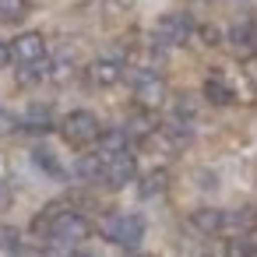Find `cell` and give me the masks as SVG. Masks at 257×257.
Wrapping results in <instances>:
<instances>
[{"label":"cell","instance_id":"14","mask_svg":"<svg viewBox=\"0 0 257 257\" xmlns=\"http://www.w3.org/2000/svg\"><path fill=\"white\" fill-rule=\"evenodd\" d=\"M204 95H208V102H215V106L232 102V92H229V85H225L222 78H208V81H204Z\"/></svg>","mask_w":257,"mask_h":257},{"label":"cell","instance_id":"3","mask_svg":"<svg viewBox=\"0 0 257 257\" xmlns=\"http://www.w3.org/2000/svg\"><path fill=\"white\" fill-rule=\"evenodd\" d=\"M64 138L71 141V145H92V141H99V120H95V113H88V109H74V113H67L64 116Z\"/></svg>","mask_w":257,"mask_h":257},{"label":"cell","instance_id":"11","mask_svg":"<svg viewBox=\"0 0 257 257\" xmlns=\"http://www.w3.org/2000/svg\"><path fill=\"white\" fill-rule=\"evenodd\" d=\"M25 127H29V131H50V127H53V109L43 106V102L29 106V113H25Z\"/></svg>","mask_w":257,"mask_h":257},{"label":"cell","instance_id":"5","mask_svg":"<svg viewBox=\"0 0 257 257\" xmlns=\"http://www.w3.org/2000/svg\"><path fill=\"white\" fill-rule=\"evenodd\" d=\"M134 99H138V106H145V109H159V106L166 102V81H162L159 74H152V71L138 74V78H134Z\"/></svg>","mask_w":257,"mask_h":257},{"label":"cell","instance_id":"9","mask_svg":"<svg viewBox=\"0 0 257 257\" xmlns=\"http://www.w3.org/2000/svg\"><path fill=\"white\" fill-rule=\"evenodd\" d=\"M190 222H194L201 232H208V236L225 229V215H222V211H215V208H197V211L190 215Z\"/></svg>","mask_w":257,"mask_h":257},{"label":"cell","instance_id":"18","mask_svg":"<svg viewBox=\"0 0 257 257\" xmlns=\"http://www.w3.org/2000/svg\"><path fill=\"white\" fill-rule=\"evenodd\" d=\"M15 239H18L15 229H0V246H15Z\"/></svg>","mask_w":257,"mask_h":257},{"label":"cell","instance_id":"8","mask_svg":"<svg viewBox=\"0 0 257 257\" xmlns=\"http://www.w3.org/2000/svg\"><path fill=\"white\" fill-rule=\"evenodd\" d=\"M120 78H123V64H120V60L102 57V60H95V64L88 67V81L99 85V88H109V85H116Z\"/></svg>","mask_w":257,"mask_h":257},{"label":"cell","instance_id":"7","mask_svg":"<svg viewBox=\"0 0 257 257\" xmlns=\"http://www.w3.org/2000/svg\"><path fill=\"white\" fill-rule=\"evenodd\" d=\"M11 57H15L18 64H39V60H46V43H43V36H39V32L18 36L15 46H11Z\"/></svg>","mask_w":257,"mask_h":257},{"label":"cell","instance_id":"21","mask_svg":"<svg viewBox=\"0 0 257 257\" xmlns=\"http://www.w3.org/2000/svg\"><path fill=\"white\" fill-rule=\"evenodd\" d=\"M71 257H92V253H71Z\"/></svg>","mask_w":257,"mask_h":257},{"label":"cell","instance_id":"19","mask_svg":"<svg viewBox=\"0 0 257 257\" xmlns=\"http://www.w3.org/2000/svg\"><path fill=\"white\" fill-rule=\"evenodd\" d=\"M8 204H11V190L0 183V208H8Z\"/></svg>","mask_w":257,"mask_h":257},{"label":"cell","instance_id":"17","mask_svg":"<svg viewBox=\"0 0 257 257\" xmlns=\"http://www.w3.org/2000/svg\"><path fill=\"white\" fill-rule=\"evenodd\" d=\"M15 127H18V120H15L8 109H0V138H4V134H11Z\"/></svg>","mask_w":257,"mask_h":257},{"label":"cell","instance_id":"1","mask_svg":"<svg viewBox=\"0 0 257 257\" xmlns=\"http://www.w3.org/2000/svg\"><path fill=\"white\" fill-rule=\"evenodd\" d=\"M46 232H50V239H53V243L71 246V243L88 239L92 225H88V218H85V215H78V211H53V215H50Z\"/></svg>","mask_w":257,"mask_h":257},{"label":"cell","instance_id":"6","mask_svg":"<svg viewBox=\"0 0 257 257\" xmlns=\"http://www.w3.org/2000/svg\"><path fill=\"white\" fill-rule=\"evenodd\" d=\"M190 32H194V22L187 15H166L159 22V29H155L159 43H166V46H183L190 39Z\"/></svg>","mask_w":257,"mask_h":257},{"label":"cell","instance_id":"2","mask_svg":"<svg viewBox=\"0 0 257 257\" xmlns=\"http://www.w3.org/2000/svg\"><path fill=\"white\" fill-rule=\"evenodd\" d=\"M102 232H106V239H113V243H120V246H138V243L145 239V218H141V215H131V211L109 215V218L102 222Z\"/></svg>","mask_w":257,"mask_h":257},{"label":"cell","instance_id":"12","mask_svg":"<svg viewBox=\"0 0 257 257\" xmlns=\"http://www.w3.org/2000/svg\"><path fill=\"white\" fill-rule=\"evenodd\" d=\"M102 166H106L102 152H99V155H81V159H78V176L95 183V180H102Z\"/></svg>","mask_w":257,"mask_h":257},{"label":"cell","instance_id":"22","mask_svg":"<svg viewBox=\"0 0 257 257\" xmlns=\"http://www.w3.org/2000/svg\"><path fill=\"white\" fill-rule=\"evenodd\" d=\"M138 257H152V253H138Z\"/></svg>","mask_w":257,"mask_h":257},{"label":"cell","instance_id":"4","mask_svg":"<svg viewBox=\"0 0 257 257\" xmlns=\"http://www.w3.org/2000/svg\"><path fill=\"white\" fill-rule=\"evenodd\" d=\"M106 166H102V183L106 187H127L134 176H138V162L134 155L123 148V152H113V155H102Z\"/></svg>","mask_w":257,"mask_h":257},{"label":"cell","instance_id":"13","mask_svg":"<svg viewBox=\"0 0 257 257\" xmlns=\"http://www.w3.org/2000/svg\"><path fill=\"white\" fill-rule=\"evenodd\" d=\"M29 15V0H0V22L4 25H15Z\"/></svg>","mask_w":257,"mask_h":257},{"label":"cell","instance_id":"15","mask_svg":"<svg viewBox=\"0 0 257 257\" xmlns=\"http://www.w3.org/2000/svg\"><path fill=\"white\" fill-rule=\"evenodd\" d=\"M32 159H36V166H43L50 176H64V166L53 159V152H50V148H36V152H32Z\"/></svg>","mask_w":257,"mask_h":257},{"label":"cell","instance_id":"10","mask_svg":"<svg viewBox=\"0 0 257 257\" xmlns=\"http://www.w3.org/2000/svg\"><path fill=\"white\" fill-rule=\"evenodd\" d=\"M166 187H169V176H166V169H152V173H145V180H141V197L145 201H152V197H159V194H166Z\"/></svg>","mask_w":257,"mask_h":257},{"label":"cell","instance_id":"20","mask_svg":"<svg viewBox=\"0 0 257 257\" xmlns=\"http://www.w3.org/2000/svg\"><path fill=\"white\" fill-rule=\"evenodd\" d=\"M8 60H11V50H8V46H4V43H0V67H4V64H8Z\"/></svg>","mask_w":257,"mask_h":257},{"label":"cell","instance_id":"16","mask_svg":"<svg viewBox=\"0 0 257 257\" xmlns=\"http://www.w3.org/2000/svg\"><path fill=\"white\" fill-rule=\"evenodd\" d=\"M232 43L246 50V46L253 43V29H250V25H236V29H232Z\"/></svg>","mask_w":257,"mask_h":257}]
</instances>
